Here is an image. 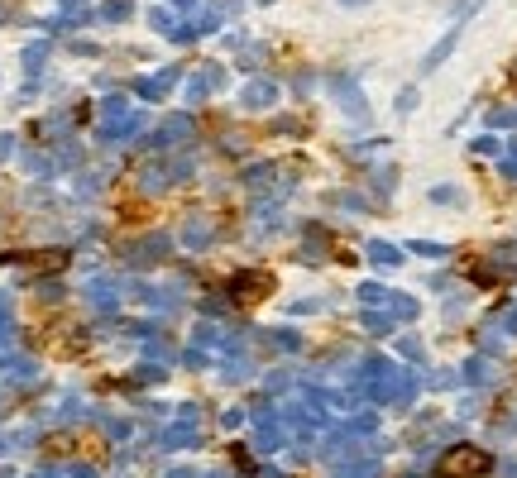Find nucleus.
<instances>
[{
  "label": "nucleus",
  "mask_w": 517,
  "mask_h": 478,
  "mask_svg": "<svg viewBox=\"0 0 517 478\" xmlns=\"http://www.w3.org/2000/svg\"><path fill=\"white\" fill-rule=\"evenodd\" d=\"M488 469V454H479V449H451L446 459H441V478H460V474H484Z\"/></svg>",
  "instance_id": "1"
}]
</instances>
